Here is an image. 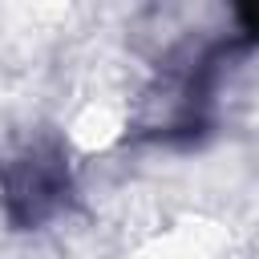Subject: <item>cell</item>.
Wrapping results in <instances>:
<instances>
[{
    "instance_id": "cell-1",
    "label": "cell",
    "mask_w": 259,
    "mask_h": 259,
    "mask_svg": "<svg viewBox=\"0 0 259 259\" xmlns=\"http://www.w3.org/2000/svg\"><path fill=\"white\" fill-rule=\"evenodd\" d=\"M69 150L53 130H32L0 154V214L12 231H36L73 206Z\"/></svg>"
},
{
    "instance_id": "cell-2",
    "label": "cell",
    "mask_w": 259,
    "mask_h": 259,
    "mask_svg": "<svg viewBox=\"0 0 259 259\" xmlns=\"http://www.w3.org/2000/svg\"><path fill=\"white\" fill-rule=\"evenodd\" d=\"M235 24H239V40H243V49H247V45H259V4H243V8H235Z\"/></svg>"
}]
</instances>
